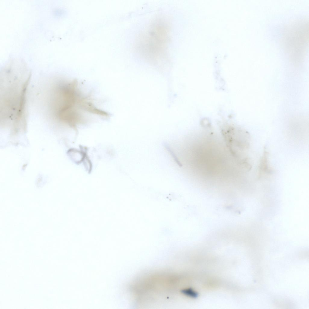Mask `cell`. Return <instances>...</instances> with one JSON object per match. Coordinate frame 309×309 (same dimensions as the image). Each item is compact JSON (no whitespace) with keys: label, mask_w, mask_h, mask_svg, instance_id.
Returning <instances> with one entry per match:
<instances>
[{"label":"cell","mask_w":309,"mask_h":309,"mask_svg":"<svg viewBox=\"0 0 309 309\" xmlns=\"http://www.w3.org/2000/svg\"><path fill=\"white\" fill-rule=\"evenodd\" d=\"M31 76V72L21 62H9L3 69L1 112L3 118L17 122L25 120L26 91Z\"/></svg>","instance_id":"obj_1"},{"label":"cell","mask_w":309,"mask_h":309,"mask_svg":"<svg viewBox=\"0 0 309 309\" xmlns=\"http://www.w3.org/2000/svg\"><path fill=\"white\" fill-rule=\"evenodd\" d=\"M76 81L59 84L54 91L55 116L65 122L74 124L79 117L78 111L90 112L91 104L76 93Z\"/></svg>","instance_id":"obj_2"}]
</instances>
